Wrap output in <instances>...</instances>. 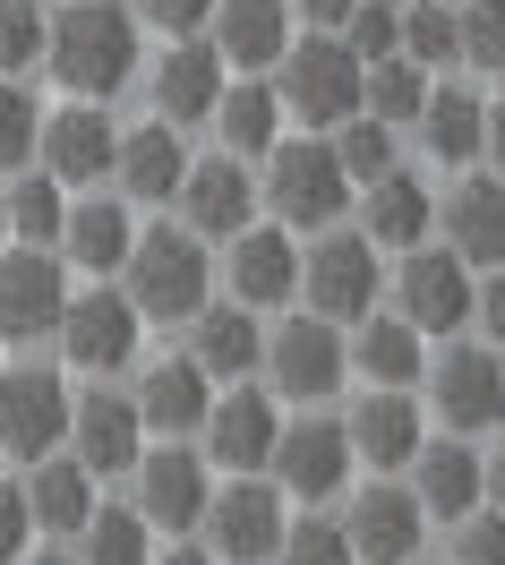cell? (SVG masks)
<instances>
[{
	"instance_id": "c3c4849f",
	"label": "cell",
	"mask_w": 505,
	"mask_h": 565,
	"mask_svg": "<svg viewBox=\"0 0 505 565\" xmlns=\"http://www.w3.org/2000/svg\"><path fill=\"white\" fill-rule=\"evenodd\" d=\"M471 326L488 334V352H505V266H488V282H471Z\"/></svg>"
},
{
	"instance_id": "7dc6e473",
	"label": "cell",
	"mask_w": 505,
	"mask_h": 565,
	"mask_svg": "<svg viewBox=\"0 0 505 565\" xmlns=\"http://www.w3.org/2000/svg\"><path fill=\"white\" fill-rule=\"evenodd\" d=\"M206 9L215 0H138V26H154V35H206Z\"/></svg>"
},
{
	"instance_id": "681fc988",
	"label": "cell",
	"mask_w": 505,
	"mask_h": 565,
	"mask_svg": "<svg viewBox=\"0 0 505 565\" xmlns=\"http://www.w3.org/2000/svg\"><path fill=\"white\" fill-rule=\"evenodd\" d=\"M283 9L300 18V26H318V35H334V26L352 18V0H283Z\"/></svg>"
},
{
	"instance_id": "7402d4cb",
	"label": "cell",
	"mask_w": 505,
	"mask_h": 565,
	"mask_svg": "<svg viewBox=\"0 0 505 565\" xmlns=\"http://www.w3.org/2000/svg\"><path fill=\"white\" fill-rule=\"evenodd\" d=\"M343 437H352V462H368V471H402V462L420 455V403H411L402 386H368L361 403H352Z\"/></svg>"
},
{
	"instance_id": "ba28073f",
	"label": "cell",
	"mask_w": 505,
	"mask_h": 565,
	"mask_svg": "<svg viewBox=\"0 0 505 565\" xmlns=\"http://www.w3.org/2000/svg\"><path fill=\"white\" fill-rule=\"evenodd\" d=\"M266 471H275V489H283V497L325 505V497L352 480V437H343V420H283V428H275Z\"/></svg>"
},
{
	"instance_id": "b9f144b4",
	"label": "cell",
	"mask_w": 505,
	"mask_h": 565,
	"mask_svg": "<svg viewBox=\"0 0 505 565\" xmlns=\"http://www.w3.org/2000/svg\"><path fill=\"white\" fill-rule=\"evenodd\" d=\"M334 35L361 52V70H368V61H386V52H402V43H395V0H352V18H343Z\"/></svg>"
},
{
	"instance_id": "6f0895ef",
	"label": "cell",
	"mask_w": 505,
	"mask_h": 565,
	"mask_svg": "<svg viewBox=\"0 0 505 565\" xmlns=\"http://www.w3.org/2000/svg\"><path fill=\"white\" fill-rule=\"evenodd\" d=\"M411 565H420V557H411Z\"/></svg>"
},
{
	"instance_id": "d4e9b609",
	"label": "cell",
	"mask_w": 505,
	"mask_h": 565,
	"mask_svg": "<svg viewBox=\"0 0 505 565\" xmlns=\"http://www.w3.org/2000/svg\"><path fill=\"white\" fill-rule=\"evenodd\" d=\"M181 172H189V154H181V129H172V120H146V129H129V138L111 146V180H120L138 206H172V198H181Z\"/></svg>"
},
{
	"instance_id": "277c9868",
	"label": "cell",
	"mask_w": 505,
	"mask_h": 565,
	"mask_svg": "<svg viewBox=\"0 0 505 565\" xmlns=\"http://www.w3.org/2000/svg\"><path fill=\"white\" fill-rule=\"evenodd\" d=\"M257 163H266V180H257V189H266V206L283 214V223L325 232L334 214L352 206V172L334 163V138H275Z\"/></svg>"
},
{
	"instance_id": "816d5d0a",
	"label": "cell",
	"mask_w": 505,
	"mask_h": 565,
	"mask_svg": "<svg viewBox=\"0 0 505 565\" xmlns=\"http://www.w3.org/2000/svg\"><path fill=\"white\" fill-rule=\"evenodd\" d=\"M480 480H488V497H497V514H505V446H497V462H480Z\"/></svg>"
},
{
	"instance_id": "d590c367",
	"label": "cell",
	"mask_w": 505,
	"mask_h": 565,
	"mask_svg": "<svg viewBox=\"0 0 505 565\" xmlns=\"http://www.w3.org/2000/svg\"><path fill=\"white\" fill-rule=\"evenodd\" d=\"M0 214H9V241L52 248V241H61V214H69V198H61V180H52V172H26V180H9Z\"/></svg>"
},
{
	"instance_id": "4fadbf2b",
	"label": "cell",
	"mask_w": 505,
	"mask_h": 565,
	"mask_svg": "<svg viewBox=\"0 0 505 565\" xmlns=\"http://www.w3.org/2000/svg\"><path fill=\"white\" fill-rule=\"evenodd\" d=\"M420 531H429V514H420V497L395 489V480L361 489V497H352V514H343V540H352V557H361V565H411V557H420Z\"/></svg>"
},
{
	"instance_id": "f35d334b",
	"label": "cell",
	"mask_w": 505,
	"mask_h": 565,
	"mask_svg": "<svg viewBox=\"0 0 505 565\" xmlns=\"http://www.w3.org/2000/svg\"><path fill=\"white\" fill-rule=\"evenodd\" d=\"M454 52H463L471 70L505 77V0H463L454 9Z\"/></svg>"
},
{
	"instance_id": "83f0119b",
	"label": "cell",
	"mask_w": 505,
	"mask_h": 565,
	"mask_svg": "<svg viewBox=\"0 0 505 565\" xmlns=\"http://www.w3.org/2000/svg\"><path fill=\"white\" fill-rule=\"evenodd\" d=\"M129 241H138V223H129L120 198H77V206L61 214V241H52V248H69L86 275H120Z\"/></svg>"
},
{
	"instance_id": "d6a6232c",
	"label": "cell",
	"mask_w": 505,
	"mask_h": 565,
	"mask_svg": "<svg viewBox=\"0 0 505 565\" xmlns=\"http://www.w3.org/2000/svg\"><path fill=\"white\" fill-rule=\"evenodd\" d=\"M197 343H189V360H197V369H206V377H223V386H232V377H249L257 369V352H266V343H257V318H240V300H206V309H197Z\"/></svg>"
},
{
	"instance_id": "f6af8a7d",
	"label": "cell",
	"mask_w": 505,
	"mask_h": 565,
	"mask_svg": "<svg viewBox=\"0 0 505 565\" xmlns=\"http://www.w3.org/2000/svg\"><path fill=\"white\" fill-rule=\"evenodd\" d=\"M454 565H505V514H463V540H454Z\"/></svg>"
},
{
	"instance_id": "bcb514c9",
	"label": "cell",
	"mask_w": 505,
	"mask_h": 565,
	"mask_svg": "<svg viewBox=\"0 0 505 565\" xmlns=\"http://www.w3.org/2000/svg\"><path fill=\"white\" fill-rule=\"evenodd\" d=\"M35 548V514H26V489L18 480H0V565H18Z\"/></svg>"
},
{
	"instance_id": "2e32d148",
	"label": "cell",
	"mask_w": 505,
	"mask_h": 565,
	"mask_svg": "<svg viewBox=\"0 0 505 565\" xmlns=\"http://www.w3.org/2000/svg\"><path fill=\"white\" fill-rule=\"evenodd\" d=\"M395 318H411L420 334L471 326V266L454 248H411V257H402V309Z\"/></svg>"
},
{
	"instance_id": "484cf974",
	"label": "cell",
	"mask_w": 505,
	"mask_h": 565,
	"mask_svg": "<svg viewBox=\"0 0 505 565\" xmlns=\"http://www.w3.org/2000/svg\"><path fill=\"white\" fill-rule=\"evenodd\" d=\"M129 403H138L146 437H189V428L206 420V403H215V377H206L197 360H154Z\"/></svg>"
},
{
	"instance_id": "e575fe53",
	"label": "cell",
	"mask_w": 505,
	"mask_h": 565,
	"mask_svg": "<svg viewBox=\"0 0 505 565\" xmlns=\"http://www.w3.org/2000/svg\"><path fill=\"white\" fill-rule=\"evenodd\" d=\"M146 514L138 505H95L86 523H77V540H86V557L77 565H154V548H146Z\"/></svg>"
},
{
	"instance_id": "74e56055",
	"label": "cell",
	"mask_w": 505,
	"mask_h": 565,
	"mask_svg": "<svg viewBox=\"0 0 505 565\" xmlns=\"http://www.w3.org/2000/svg\"><path fill=\"white\" fill-rule=\"evenodd\" d=\"M420 104H429V70H420V61H402V52L368 61L361 111H377V120H420Z\"/></svg>"
},
{
	"instance_id": "9c48e42d",
	"label": "cell",
	"mask_w": 505,
	"mask_h": 565,
	"mask_svg": "<svg viewBox=\"0 0 505 565\" xmlns=\"http://www.w3.org/2000/svg\"><path fill=\"white\" fill-rule=\"evenodd\" d=\"M61 300H69V275L52 248H0V343H35L61 326Z\"/></svg>"
},
{
	"instance_id": "4dcf8cb0",
	"label": "cell",
	"mask_w": 505,
	"mask_h": 565,
	"mask_svg": "<svg viewBox=\"0 0 505 565\" xmlns=\"http://www.w3.org/2000/svg\"><path fill=\"white\" fill-rule=\"evenodd\" d=\"M206 120L223 129V154H240V163H257L266 146L283 138V104H275V77H249V86H223Z\"/></svg>"
},
{
	"instance_id": "8fae6325",
	"label": "cell",
	"mask_w": 505,
	"mask_h": 565,
	"mask_svg": "<svg viewBox=\"0 0 505 565\" xmlns=\"http://www.w3.org/2000/svg\"><path fill=\"white\" fill-rule=\"evenodd\" d=\"M138 514L146 523H163V531H189L197 514H206V455H189L181 437H154V446H138Z\"/></svg>"
},
{
	"instance_id": "f546056e",
	"label": "cell",
	"mask_w": 505,
	"mask_h": 565,
	"mask_svg": "<svg viewBox=\"0 0 505 565\" xmlns=\"http://www.w3.org/2000/svg\"><path fill=\"white\" fill-rule=\"evenodd\" d=\"M26 489V514H35V531H77L86 514H95V471L77 455H35V480H18Z\"/></svg>"
},
{
	"instance_id": "7bdbcfd3",
	"label": "cell",
	"mask_w": 505,
	"mask_h": 565,
	"mask_svg": "<svg viewBox=\"0 0 505 565\" xmlns=\"http://www.w3.org/2000/svg\"><path fill=\"white\" fill-rule=\"evenodd\" d=\"M26 163H35V95L0 77V172H26Z\"/></svg>"
},
{
	"instance_id": "cb8c5ba5",
	"label": "cell",
	"mask_w": 505,
	"mask_h": 565,
	"mask_svg": "<svg viewBox=\"0 0 505 565\" xmlns=\"http://www.w3.org/2000/svg\"><path fill=\"white\" fill-rule=\"evenodd\" d=\"M429 223H437L429 180H411L402 163H386L377 180H361V241H377V248H420V241H429Z\"/></svg>"
},
{
	"instance_id": "7a4b0ae2",
	"label": "cell",
	"mask_w": 505,
	"mask_h": 565,
	"mask_svg": "<svg viewBox=\"0 0 505 565\" xmlns=\"http://www.w3.org/2000/svg\"><path fill=\"white\" fill-rule=\"evenodd\" d=\"M120 275H129V309H138L146 326H172V318H197V309H206L215 266H206V248H197L189 223H181V232H172V223H154V232L129 241Z\"/></svg>"
},
{
	"instance_id": "836d02e7",
	"label": "cell",
	"mask_w": 505,
	"mask_h": 565,
	"mask_svg": "<svg viewBox=\"0 0 505 565\" xmlns=\"http://www.w3.org/2000/svg\"><path fill=\"white\" fill-rule=\"evenodd\" d=\"M480 120H488L480 95H463V86H429V104H420V138H429L437 163H471V154H480Z\"/></svg>"
},
{
	"instance_id": "ac0fdd59",
	"label": "cell",
	"mask_w": 505,
	"mask_h": 565,
	"mask_svg": "<svg viewBox=\"0 0 505 565\" xmlns=\"http://www.w3.org/2000/svg\"><path fill=\"white\" fill-rule=\"evenodd\" d=\"M35 146H43V172L61 180V189H77V180H111V146H120V129L104 120V104L77 95L69 111H52V120L35 129Z\"/></svg>"
},
{
	"instance_id": "5bb4252c",
	"label": "cell",
	"mask_w": 505,
	"mask_h": 565,
	"mask_svg": "<svg viewBox=\"0 0 505 565\" xmlns=\"http://www.w3.org/2000/svg\"><path fill=\"white\" fill-rule=\"evenodd\" d=\"M429 394L445 412V428H497L505 420V360L488 343H454L429 369Z\"/></svg>"
},
{
	"instance_id": "5b68a950",
	"label": "cell",
	"mask_w": 505,
	"mask_h": 565,
	"mask_svg": "<svg viewBox=\"0 0 505 565\" xmlns=\"http://www.w3.org/2000/svg\"><path fill=\"white\" fill-rule=\"evenodd\" d=\"M206 548L223 565H266L283 548V489L266 471H232V489H206Z\"/></svg>"
},
{
	"instance_id": "f907efd6",
	"label": "cell",
	"mask_w": 505,
	"mask_h": 565,
	"mask_svg": "<svg viewBox=\"0 0 505 565\" xmlns=\"http://www.w3.org/2000/svg\"><path fill=\"white\" fill-rule=\"evenodd\" d=\"M480 154H488L497 180H505V104H488V120H480Z\"/></svg>"
},
{
	"instance_id": "7c38bea8",
	"label": "cell",
	"mask_w": 505,
	"mask_h": 565,
	"mask_svg": "<svg viewBox=\"0 0 505 565\" xmlns=\"http://www.w3.org/2000/svg\"><path fill=\"white\" fill-rule=\"evenodd\" d=\"M197 428H206V462H223V471H266L283 412H275L266 386H240V377H232V394H215Z\"/></svg>"
},
{
	"instance_id": "ab89813d",
	"label": "cell",
	"mask_w": 505,
	"mask_h": 565,
	"mask_svg": "<svg viewBox=\"0 0 505 565\" xmlns=\"http://www.w3.org/2000/svg\"><path fill=\"white\" fill-rule=\"evenodd\" d=\"M334 163L352 172V189H361V180H377L386 163H395V120H377V111H352V120H343V138H334Z\"/></svg>"
},
{
	"instance_id": "603a6c76",
	"label": "cell",
	"mask_w": 505,
	"mask_h": 565,
	"mask_svg": "<svg viewBox=\"0 0 505 565\" xmlns=\"http://www.w3.org/2000/svg\"><path fill=\"white\" fill-rule=\"evenodd\" d=\"M206 43L223 52V70H275L291 43V9L283 0H215L206 9Z\"/></svg>"
},
{
	"instance_id": "ee69618b",
	"label": "cell",
	"mask_w": 505,
	"mask_h": 565,
	"mask_svg": "<svg viewBox=\"0 0 505 565\" xmlns=\"http://www.w3.org/2000/svg\"><path fill=\"white\" fill-rule=\"evenodd\" d=\"M283 565H361L352 557V540H343V523H283V548H275Z\"/></svg>"
},
{
	"instance_id": "30bf717a",
	"label": "cell",
	"mask_w": 505,
	"mask_h": 565,
	"mask_svg": "<svg viewBox=\"0 0 505 565\" xmlns=\"http://www.w3.org/2000/svg\"><path fill=\"white\" fill-rule=\"evenodd\" d=\"M69 437V386L52 369H0V455L35 462Z\"/></svg>"
},
{
	"instance_id": "3957f363",
	"label": "cell",
	"mask_w": 505,
	"mask_h": 565,
	"mask_svg": "<svg viewBox=\"0 0 505 565\" xmlns=\"http://www.w3.org/2000/svg\"><path fill=\"white\" fill-rule=\"evenodd\" d=\"M361 52L334 35H291L283 61H275V104H283V120H309V129H343L352 111H361Z\"/></svg>"
},
{
	"instance_id": "9f6ffc18",
	"label": "cell",
	"mask_w": 505,
	"mask_h": 565,
	"mask_svg": "<svg viewBox=\"0 0 505 565\" xmlns=\"http://www.w3.org/2000/svg\"><path fill=\"white\" fill-rule=\"evenodd\" d=\"M445 9H463V0H445Z\"/></svg>"
},
{
	"instance_id": "6da1fadb",
	"label": "cell",
	"mask_w": 505,
	"mask_h": 565,
	"mask_svg": "<svg viewBox=\"0 0 505 565\" xmlns=\"http://www.w3.org/2000/svg\"><path fill=\"white\" fill-rule=\"evenodd\" d=\"M43 70L86 104H111L138 77V9L120 0H69L61 18H43Z\"/></svg>"
},
{
	"instance_id": "8992f818",
	"label": "cell",
	"mask_w": 505,
	"mask_h": 565,
	"mask_svg": "<svg viewBox=\"0 0 505 565\" xmlns=\"http://www.w3.org/2000/svg\"><path fill=\"white\" fill-rule=\"evenodd\" d=\"M52 334H61V360H69V369L120 377V369L138 360L146 318L129 309V291H104V282H95V291H69V300H61V326H52Z\"/></svg>"
},
{
	"instance_id": "9a60e30c",
	"label": "cell",
	"mask_w": 505,
	"mask_h": 565,
	"mask_svg": "<svg viewBox=\"0 0 505 565\" xmlns=\"http://www.w3.org/2000/svg\"><path fill=\"white\" fill-rule=\"evenodd\" d=\"M257 360H266V369H275V386L300 394V403L334 394V386H343V369H352V360H343V326H334V318H291Z\"/></svg>"
},
{
	"instance_id": "8d00e7d4",
	"label": "cell",
	"mask_w": 505,
	"mask_h": 565,
	"mask_svg": "<svg viewBox=\"0 0 505 565\" xmlns=\"http://www.w3.org/2000/svg\"><path fill=\"white\" fill-rule=\"evenodd\" d=\"M395 43H402V61H420V70H454L463 61L445 0H395Z\"/></svg>"
},
{
	"instance_id": "11a10c76",
	"label": "cell",
	"mask_w": 505,
	"mask_h": 565,
	"mask_svg": "<svg viewBox=\"0 0 505 565\" xmlns=\"http://www.w3.org/2000/svg\"><path fill=\"white\" fill-rule=\"evenodd\" d=\"M0 248H9V214H0Z\"/></svg>"
},
{
	"instance_id": "f5cc1de1",
	"label": "cell",
	"mask_w": 505,
	"mask_h": 565,
	"mask_svg": "<svg viewBox=\"0 0 505 565\" xmlns=\"http://www.w3.org/2000/svg\"><path fill=\"white\" fill-rule=\"evenodd\" d=\"M154 565H223L215 548H172V557H154Z\"/></svg>"
},
{
	"instance_id": "44dd1931",
	"label": "cell",
	"mask_w": 505,
	"mask_h": 565,
	"mask_svg": "<svg viewBox=\"0 0 505 565\" xmlns=\"http://www.w3.org/2000/svg\"><path fill=\"white\" fill-rule=\"evenodd\" d=\"M181 214L197 241H232L240 223L257 214V180L240 154H215V163H189L181 172Z\"/></svg>"
},
{
	"instance_id": "4316f807",
	"label": "cell",
	"mask_w": 505,
	"mask_h": 565,
	"mask_svg": "<svg viewBox=\"0 0 505 565\" xmlns=\"http://www.w3.org/2000/svg\"><path fill=\"white\" fill-rule=\"evenodd\" d=\"M411 497H420V514H445V523H463L471 505L488 497V480H480V455L471 446H429L420 437V455H411Z\"/></svg>"
},
{
	"instance_id": "1f68e13d",
	"label": "cell",
	"mask_w": 505,
	"mask_h": 565,
	"mask_svg": "<svg viewBox=\"0 0 505 565\" xmlns=\"http://www.w3.org/2000/svg\"><path fill=\"white\" fill-rule=\"evenodd\" d=\"M343 360L361 369L368 386H411V377L429 369V352H420V326H411V318H361V334L343 343Z\"/></svg>"
},
{
	"instance_id": "52a82bcc",
	"label": "cell",
	"mask_w": 505,
	"mask_h": 565,
	"mask_svg": "<svg viewBox=\"0 0 505 565\" xmlns=\"http://www.w3.org/2000/svg\"><path fill=\"white\" fill-rule=\"evenodd\" d=\"M300 291H309V318H334V326L368 318L377 309V241H361V232L318 241L300 257Z\"/></svg>"
},
{
	"instance_id": "e0dca14e",
	"label": "cell",
	"mask_w": 505,
	"mask_h": 565,
	"mask_svg": "<svg viewBox=\"0 0 505 565\" xmlns=\"http://www.w3.org/2000/svg\"><path fill=\"white\" fill-rule=\"evenodd\" d=\"M86 471H129L138 462V446H146V420H138V403L129 394H111V386H95L86 403H69V437H61Z\"/></svg>"
},
{
	"instance_id": "d6986e66",
	"label": "cell",
	"mask_w": 505,
	"mask_h": 565,
	"mask_svg": "<svg viewBox=\"0 0 505 565\" xmlns=\"http://www.w3.org/2000/svg\"><path fill=\"white\" fill-rule=\"evenodd\" d=\"M300 291V248L283 223H240L232 232V300L240 309H283Z\"/></svg>"
},
{
	"instance_id": "db71d44e",
	"label": "cell",
	"mask_w": 505,
	"mask_h": 565,
	"mask_svg": "<svg viewBox=\"0 0 505 565\" xmlns=\"http://www.w3.org/2000/svg\"><path fill=\"white\" fill-rule=\"evenodd\" d=\"M26 565H77V557H26Z\"/></svg>"
},
{
	"instance_id": "f1b7e54d",
	"label": "cell",
	"mask_w": 505,
	"mask_h": 565,
	"mask_svg": "<svg viewBox=\"0 0 505 565\" xmlns=\"http://www.w3.org/2000/svg\"><path fill=\"white\" fill-rule=\"evenodd\" d=\"M445 241L463 266H505V180H463L445 198Z\"/></svg>"
},
{
	"instance_id": "ffe728a7",
	"label": "cell",
	"mask_w": 505,
	"mask_h": 565,
	"mask_svg": "<svg viewBox=\"0 0 505 565\" xmlns=\"http://www.w3.org/2000/svg\"><path fill=\"white\" fill-rule=\"evenodd\" d=\"M146 95H154V111L181 129V120H206L223 95V52L206 35H172L163 43V61H154V77H146Z\"/></svg>"
},
{
	"instance_id": "60d3db41",
	"label": "cell",
	"mask_w": 505,
	"mask_h": 565,
	"mask_svg": "<svg viewBox=\"0 0 505 565\" xmlns=\"http://www.w3.org/2000/svg\"><path fill=\"white\" fill-rule=\"evenodd\" d=\"M43 61V9L35 0H0V77L35 70Z\"/></svg>"
}]
</instances>
